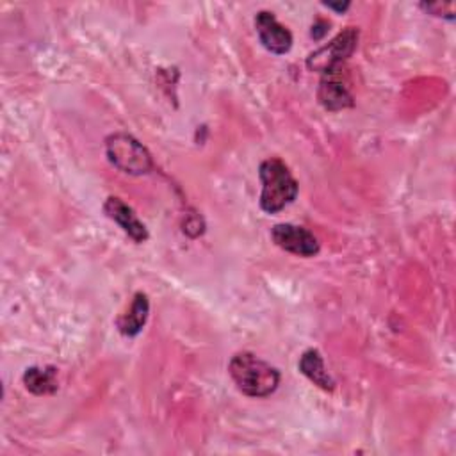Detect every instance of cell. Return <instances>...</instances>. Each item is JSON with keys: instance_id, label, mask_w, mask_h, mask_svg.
<instances>
[{"instance_id": "obj_1", "label": "cell", "mask_w": 456, "mask_h": 456, "mask_svg": "<svg viewBox=\"0 0 456 456\" xmlns=\"http://www.w3.org/2000/svg\"><path fill=\"white\" fill-rule=\"evenodd\" d=\"M228 372L237 388L249 397H267L280 385L278 369L248 351L232 356Z\"/></svg>"}, {"instance_id": "obj_2", "label": "cell", "mask_w": 456, "mask_h": 456, "mask_svg": "<svg viewBox=\"0 0 456 456\" xmlns=\"http://www.w3.org/2000/svg\"><path fill=\"white\" fill-rule=\"evenodd\" d=\"M262 182L260 208L267 214H276L290 205L297 196V182L287 164L280 159H265L258 169Z\"/></svg>"}, {"instance_id": "obj_3", "label": "cell", "mask_w": 456, "mask_h": 456, "mask_svg": "<svg viewBox=\"0 0 456 456\" xmlns=\"http://www.w3.org/2000/svg\"><path fill=\"white\" fill-rule=\"evenodd\" d=\"M107 157L112 166L128 175H144L153 167L148 150L128 134H112L105 142Z\"/></svg>"}, {"instance_id": "obj_4", "label": "cell", "mask_w": 456, "mask_h": 456, "mask_svg": "<svg viewBox=\"0 0 456 456\" xmlns=\"http://www.w3.org/2000/svg\"><path fill=\"white\" fill-rule=\"evenodd\" d=\"M358 43V30L354 27H347L338 32L330 43L312 52L306 59V66L312 71H319L322 75L338 73L342 64L353 55Z\"/></svg>"}, {"instance_id": "obj_5", "label": "cell", "mask_w": 456, "mask_h": 456, "mask_svg": "<svg viewBox=\"0 0 456 456\" xmlns=\"http://www.w3.org/2000/svg\"><path fill=\"white\" fill-rule=\"evenodd\" d=\"M271 237L278 248L297 256H315L321 249L317 237L310 230L292 223L274 224Z\"/></svg>"}, {"instance_id": "obj_6", "label": "cell", "mask_w": 456, "mask_h": 456, "mask_svg": "<svg viewBox=\"0 0 456 456\" xmlns=\"http://www.w3.org/2000/svg\"><path fill=\"white\" fill-rule=\"evenodd\" d=\"M255 28L258 34V39L265 50L276 55H283L292 46V34L287 27H283L273 12L260 11L255 16Z\"/></svg>"}, {"instance_id": "obj_7", "label": "cell", "mask_w": 456, "mask_h": 456, "mask_svg": "<svg viewBox=\"0 0 456 456\" xmlns=\"http://www.w3.org/2000/svg\"><path fill=\"white\" fill-rule=\"evenodd\" d=\"M103 210L135 242H144L148 239L146 226L139 221L134 208L130 205H126L123 200H119L116 196H109L103 203Z\"/></svg>"}, {"instance_id": "obj_8", "label": "cell", "mask_w": 456, "mask_h": 456, "mask_svg": "<svg viewBox=\"0 0 456 456\" xmlns=\"http://www.w3.org/2000/svg\"><path fill=\"white\" fill-rule=\"evenodd\" d=\"M317 98L321 105L328 110H342L347 107H353V96L347 89V86L342 82L338 73L333 75H322Z\"/></svg>"}, {"instance_id": "obj_9", "label": "cell", "mask_w": 456, "mask_h": 456, "mask_svg": "<svg viewBox=\"0 0 456 456\" xmlns=\"http://www.w3.org/2000/svg\"><path fill=\"white\" fill-rule=\"evenodd\" d=\"M150 314V301L148 296L142 292H137L130 303V308L116 321L118 330L125 335V337H135L142 326L146 324Z\"/></svg>"}, {"instance_id": "obj_10", "label": "cell", "mask_w": 456, "mask_h": 456, "mask_svg": "<svg viewBox=\"0 0 456 456\" xmlns=\"http://www.w3.org/2000/svg\"><path fill=\"white\" fill-rule=\"evenodd\" d=\"M299 370L319 388L331 392L335 388V381L331 379V376L328 374L322 356L317 349H308L301 354L299 358Z\"/></svg>"}, {"instance_id": "obj_11", "label": "cell", "mask_w": 456, "mask_h": 456, "mask_svg": "<svg viewBox=\"0 0 456 456\" xmlns=\"http://www.w3.org/2000/svg\"><path fill=\"white\" fill-rule=\"evenodd\" d=\"M23 385L36 395L53 394L57 390V372L53 367H30L23 374Z\"/></svg>"}, {"instance_id": "obj_12", "label": "cell", "mask_w": 456, "mask_h": 456, "mask_svg": "<svg viewBox=\"0 0 456 456\" xmlns=\"http://www.w3.org/2000/svg\"><path fill=\"white\" fill-rule=\"evenodd\" d=\"M324 5H326L328 9H335L337 12H342V11H346V9L349 7V2H344V4H333V2H324Z\"/></svg>"}]
</instances>
